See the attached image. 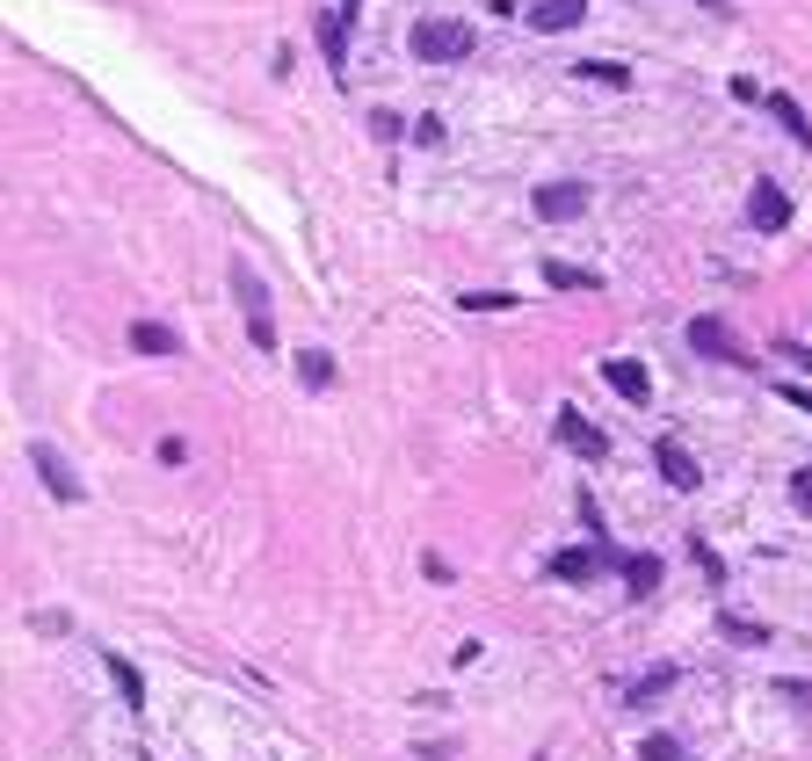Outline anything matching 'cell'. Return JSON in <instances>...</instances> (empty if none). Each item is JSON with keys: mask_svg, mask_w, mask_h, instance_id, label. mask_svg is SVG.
Masks as SVG:
<instances>
[{"mask_svg": "<svg viewBox=\"0 0 812 761\" xmlns=\"http://www.w3.org/2000/svg\"><path fill=\"white\" fill-rule=\"evenodd\" d=\"M414 58L421 66H465L472 58V30L450 15H421L414 22Z\"/></svg>", "mask_w": 812, "mask_h": 761, "instance_id": "obj_1", "label": "cell"}, {"mask_svg": "<svg viewBox=\"0 0 812 761\" xmlns=\"http://www.w3.org/2000/svg\"><path fill=\"white\" fill-rule=\"evenodd\" d=\"M232 297H240V312H247V334H255V348H277V319H269V291H261V276L247 269V261H232Z\"/></svg>", "mask_w": 812, "mask_h": 761, "instance_id": "obj_2", "label": "cell"}, {"mask_svg": "<svg viewBox=\"0 0 812 761\" xmlns=\"http://www.w3.org/2000/svg\"><path fill=\"white\" fill-rule=\"evenodd\" d=\"M690 348H696V356H711V363H755V356L733 341V327H726V319H711V312H704V319H690Z\"/></svg>", "mask_w": 812, "mask_h": 761, "instance_id": "obj_3", "label": "cell"}, {"mask_svg": "<svg viewBox=\"0 0 812 761\" xmlns=\"http://www.w3.org/2000/svg\"><path fill=\"white\" fill-rule=\"evenodd\" d=\"M530 204H537V218H544V226H566V218H581V210H588V182H544Z\"/></svg>", "mask_w": 812, "mask_h": 761, "instance_id": "obj_4", "label": "cell"}, {"mask_svg": "<svg viewBox=\"0 0 812 761\" xmlns=\"http://www.w3.org/2000/svg\"><path fill=\"white\" fill-rule=\"evenodd\" d=\"M747 218H755V232H783V226H791V196H783L777 182H755V196H747Z\"/></svg>", "mask_w": 812, "mask_h": 761, "instance_id": "obj_5", "label": "cell"}, {"mask_svg": "<svg viewBox=\"0 0 812 761\" xmlns=\"http://www.w3.org/2000/svg\"><path fill=\"white\" fill-rule=\"evenodd\" d=\"M653 465H660V479H668L674 493H690V486L704 479V471H696V457L682 450V443H674V435H660V443H653Z\"/></svg>", "mask_w": 812, "mask_h": 761, "instance_id": "obj_6", "label": "cell"}, {"mask_svg": "<svg viewBox=\"0 0 812 761\" xmlns=\"http://www.w3.org/2000/svg\"><path fill=\"white\" fill-rule=\"evenodd\" d=\"M581 15H588V0H537V8H522V22H530V30H544V36L573 30Z\"/></svg>", "mask_w": 812, "mask_h": 761, "instance_id": "obj_7", "label": "cell"}, {"mask_svg": "<svg viewBox=\"0 0 812 761\" xmlns=\"http://www.w3.org/2000/svg\"><path fill=\"white\" fill-rule=\"evenodd\" d=\"M30 465L44 471V486H52L58 501H80V479H73V465H66V457L52 450V443H36V450H30Z\"/></svg>", "mask_w": 812, "mask_h": 761, "instance_id": "obj_8", "label": "cell"}, {"mask_svg": "<svg viewBox=\"0 0 812 761\" xmlns=\"http://www.w3.org/2000/svg\"><path fill=\"white\" fill-rule=\"evenodd\" d=\"M603 384L617 399H631V406H646V399H653V378H646L639 363H603Z\"/></svg>", "mask_w": 812, "mask_h": 761, "instance_id": "obj_9", "label": "cell"}, {"mask_svg": "<svg viewBox=\"0 0 812 761\" xmlns=\"http://www.w3.org/2000/svg\"><path fill=\"white\" fill-rule=\"evenodd\" d=\"M603 566H609V552H595V544H588V552H559L552 558V580H581V588H588Z\"/></svg>", "mask_w": 812, "mask_h": 761, "instance_id": "obj_10", "label": "cell"}, {"mask_svg": "<svg viewBox=\"0 0 812 761\" xmlns=\"http://www.w3.org/2000/svg\"><path fill=\"white\" fill-rule=\"evenodd\" d=\"M320 52H327V66L348 73V8H327V15H320Z\"/></svg>", "mask_w": 812, "mask_h": 761, "instance_id": "obj_11", "label": "cell"}, {"mask_svg": "<svg viewBox=\"0 0 812 761\" xmlns=\"http://www.w3.org/2000/svg\"><path fill=\"white\" fill-rule=\"evenodd\" d=\"M559 443H573L581 457H609V435H603V428H588L581 414H566V421H559Z\"/></svg>", "mask_w": 812, "mask_h": 761, "instance_id": "obj_12", "label": "cell"}, {"mask_svg": "<svg viewBox=\"0 0 812 761\" xmlns=\"http://www.w3.org/2000/svg\"><path fill=\"white\" fill-rule=\"evenodd\" d=\"M131 348H139V356H182L174 327H160V319H139V327H131Z\"/></svg>", "mask_w": 812, "mask_h": 761, "instance_id": "obj_13", "label": "cell"}, {"mask_svg": "<svg viewBox=\"0 0 812 761\" xmlns=\"http://www.w3.org/2000/svg\"><path fill=\"white\" fill-rule=\"evenodd\" d=\"M718 631H726L733 645H769V623H755V617H740V609H718Z\"/></svg>", "mask_w": 812, "mask_h": 761, "instance_id": "obj_14", "label": "cell"}, {"mask_svg": "<svg viewBox=\"0 0 812 761\" xmlns=\"http://www.w3.org/2000/svg\"><path fill=\"white\" fill-rule=\"evenodd\" d=\"M674 682H682V675H674V667H646V675L631 682V689H624V704H653V696H668Z\"/></svg>", "mask_w": 812, "mask_h": 761, "instance_id": "obj_15", "label": "cell"}, {"mask_svg": "<svg viewBox=\"0 0 812 761\" xmlns=\"http://www.w3.org/2000/svg\"><path fill=\"white\" fill-rule=\"evenodd\" d=\"M297 378H305L312 392H327V384H334V356H327V348H297Z\"/></svg>", "mask_w": 812, "mask_h": 761, "instance_id": "obj_16", "label": "cell"}, {"mask_svg": "<svg viewBox=\"0 0 812 761\" xmlns=\"http://www.w3.org/2000/svg\"><path fill=\"white\" fill-rule=\"evenodd\" d=\"M624 580H631V595H653V588H660V558H653V552L624 558Z\"/></svg>", "mask_w": 812, "mask_h": 761, "instance_id": "obj_17", "label": "cell"}, {"mask_svg": "<svg viewBox=\"0 0 812 761\" xmlns=\"http://www.w3.org/2000/svg\"><path fill=\"white\" fill-rule=\"evenodd\" d=\"M769 109H777V123H783V131H791L798 145H812V123H805V109H798L791 95H769Z\"/></svg>", "mask_w": 812, "mask_h": 761, "instance_id": "obj_18", "label": "cell"}, {"mask_svg": "<svg viewBox=\"0 0 812 761\" xmlns=\"http://www.w3.org/2000/svg\"><path fill=\"white\" fill-rule=\"evenodd\" d=\"M544 283H552V291H595V276L573 269V261H544Z\"/></svg>", "mask_w": 812, "mask_h": 761, "instance_id": "obj_19", "label": "cell"}, {"mask_svg": "<svg viewBox=\"0 0 812 761\" xmlns=\"http://www.w3.org/2000/svg\"><path fill=\"white\" fill-rule=\"evenodd\" d=\"M109 675H117V689H123V704H131V710L145 704V682H139V667H131V660H117V653H109Z\"/></svg>", "mask_w": 812, "mask_h": 761, "instance_id": "obj_20", "label": "cell"}, {"mask_svg": "<svg viewBox=\"0 0 812 761\" xmlns=\"http://www.w3.org/2000/svg\"><path fill=\"white\" fill-rule=\"evenodd\" d=\"M639 761H690V747L674 740V732H653V740L639 747Z\"/></svg>", "mask_w": 812, "mask_h": 761, "instance_id": "obj_21", "label": "cell"}, {"mask_svg": "<svg viewBox=\"0 0 812 761\" xmlns=\"http://www.w3.org/2000/svg\"><path fill=\"white\" fill-rule=\"evenodd\" d=\"M457 305H465V312H508V305H516V297H508V291H465V297H457Z\"/></svg>", "mask_w": 812, "mask_h": 761, "instance_id": "obj_22", "label": "cell"}, {"mask_svg": "<svg viewBox=\"0 0 812 761\" xmlns=\"http://www.w3.org/2000/svg\"><path fill=\"white\" fill-rule=\"evenodd\" d=\"M581 73H588V80H603V87H624V80H631V73L617 66V58H588V66H581Z\"/></svg>", "mask_w": 812, "mask_h": 761, "instance_id": "obj_23", "label": "cell"}, {"mask_svg": "<svg viewBox=\"0 0 812 761\" xmlns=\"http://www.w3.org/2000/svg\"><path fill=\"white\" fill-rule=\"evenodd\" d=\"M777 696H783V704H798V710H812V682H777Z\"/></svg>", "mask_w": 812, "mask_h": 761, "instance_id": "obj_24", "label": "cell"}, {"mask_svg": "<svg viewBox=\"0 0 812 761\" xmlns=\"http://www.w3.org/2000/svg\"><path fill=\"white\" fill-rule=\"evenodd\" d=\"M791 501H798V508H805V515H812V471H798V479H791Z\"/></svg>", "mask_w": 812, "mask_h": 761, "instance_id": "obj_25", "label": "cell"}, {"mask_svg": "<svg viewBox=\"0 0 812 761\" xmlns=\"http://www.w3.org/2000/svg\"><path fill=\"white\" fill-rule=\"evenodd\" d=\"M704 8H718V15H726V0H704Z\"/></svg>", "mask_w": 812, "mask_h": 761, "instance_id": "obj_26", "label": "cell"}, {"mask_svg": "<svg viewBox=\"0 0 812 761\" xmlns=\"http://www.w3.org/2000/svg\"><path fill=\"white\" fill-rule=\"evenodd\" d=\"M342 8H356V0H342Z\"/></svg>", "mask_w": 812, "mask_h": 761, "instance_id": "obj_27", "label": "cell"}]
</instances>
